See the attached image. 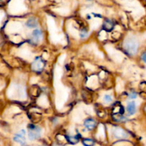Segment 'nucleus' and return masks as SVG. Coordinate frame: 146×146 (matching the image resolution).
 I'll return each mask as SVG.
<instances>
[{
  "mask_svg": "<svg viewBox=\"0 0 146 146\" xmlns=\"http://www.w3.org/2000/svg\"><path fill=\"white\" fill-rule=\"evenodd\" d=\"M26 24H27V27H29V28H35V27H36L37 25H38V22H37L36 19L31 18L27 21Z\"/></svg>",
  "mask_w": 146,
  "mask_h": 146,
  "instance_id": "obj_10",
  "label": "nucleus"
},
{
  "mask_svg": "<svg viewBox=\"0 0 146 146\" xmlns=\"http://www.w3.org/2000/svg\"><path fill=\"white\" fill-rule=\"evenodd\" d=\"M29 132L28 137L29 140L34 141L39 138L41 135V129L38 126H36L34 125H30L28 126Z\"/></svg>",
  "mask_w": 146,
  "mask_h": 146,
  "instance_id": "obj_2",
  "label": "nucleus"
},
{
  "mask_svg": "<svg viewBox=\"0 0 146 146\" xmlns=\"http://www.w3.org/2000/svg\"><path fill=\"white\" fill-rule=\"evenodd\" d=\"M127 111L130 115H134L136 113V104L134 101L128 103L127 106Z\"/></svg>",
  "mask_w": 146,
  "mask_h": 146,
  "instance_id": "obj_8",
  "label": "nucleus"
},
{
  "mask_svg": "<svg viewBox=\"0 0 146 146\" xmlns=\"http://www.w3.org/2000/svg\"><path fill=\"white\" fill-rule=\"evenodd\" d=\"M104 101H105V102L107 103V104L112 102V101H113L112 96H111V95H108V94H107V95L104 96Z\"/></svg>",
  "mask_w": 146,
  "mask_h": 146,
  "instance_id": "obj_14",
  "label": "nucleus"
},
{
  "mask_svg": "<svg viewBox=\"0 0 146 146\" xmlns=\"http://www.w3.org/2000/svg\"><path fill=\"white\" fill-rule=\"evenodd\" d=\"M83 144L85 146H94L95 145V142L94 140L90 138H86L83 141Z\"/></svg>",
  "mask_w": 146,
  "mask_h": 146,
  "instance_id": "obj_13",
  "label": "nucleus"
},
{
  "mask_svg": "<svg viewBox=\"0 0 146 146\" xmlns=\"http://www.w3.org/2000/svg\"><path fill=\"white\" fill-rule=\"evenodd\" d=\"M43 34L42 31L39 29H35L32 32V38H31V41H33L34 44H36L38 43L40 40L42 38Z\"/></svg>",
  "mask_w": 146,
  "mask_h": 146,
  "instance_id": "obj_6",
  "label": "nucleus"
},
{
  "mask_svg": "<svg viewBox=\"0 0 146 146\" xmlns=\"http://www.w3.org/2000/svg\"><path fill=\"white\" fill-rule=\"evenodd\" d=\"M84 126L88 131H92L95 128L96 125V123L94 120L91 119V118H88V119H86L85 121H84Z\"/></svg>",
  "mask_w": 146,
  "mask_h": 146,
  "instance_id": "obj_7",
  "label": "nucleus"
},
{
  "mask_svg": "<svg viewBox=\"0 0 146 146\" xmlns=\"http://www.w3.org/2000/svg\"><path fill=\"white\" fill-rule=\"evenodd\" d=\"M23 146H27V145H23Z\"/></svg>",
  "mask_w": 146,
  "mask_h": 146,
  "instance_id": "obj_18",
  "label": "nucleus"
},
{
  "mask_svg": "<svg viewBox=\"0 0 146 146\" xmlns=\"http://www.w3.org/2000/svg\"><path fill=\"white\" fill-rule=\"evenodd\" d=\"M139 48L138 41L135 38H128L124 41L123 48L126 54L129 56H134L138 52Z\"/></svg>",
  "mask_w": 146,
  "mask_h": 146,
  "instance_id": "obj_1",
  "label": "nucleus"
},
{
  "mask_svg": "<svg viewBox=\"0 0 146 146\" xmlns=\"http://www.w3.org/2000/svg\"><path fill=\"white\" fill-rule=\"evenodd\" d=\"M124 113V108L121 104H118V106H115L113 108V114L115 115H123Z\"/></svg>",
  "mask_w": 146,
  "mask_h": 146,
  "instance_id": "obj_11",
  "label": "nucleus"
},
{
  "mask_svg": "<svg viewBox=\"0 0 146 146\" xmlns=\"http://www.w3.org/2000/svg\"><path fill=\"white\" fill-rule=\"evenodd\" d=\"M26 131L25 130H21L19 133H17V134H15L14 137V141L15 142L20 143L21 145H24L26 143Z\"/></svg>",
  "mask_w": 146,
  "mask_h": 146,
  "instance_id": "obj_5",
  "label": "nucleus"
},
{
  "mask_svg": "<svg viewBox=\"0 0 146 146\" xmlns=\"http://www.w3.org/2000/svg\"><path fill=\"white\" fill-rule=\"evenodd\" d=\"M113 135L116 139H125L128 137V133L120 127H113L112 129Z\"/></svg>",
  "mask_w": 146,
  "mask_h": 146,
  "instance_id": "obj_4",
  "label": "nucleus"
},
{
  "mask_svg": "<svg viewBox=\"0 0 146 146\" xmlns=\"http://www.w3.org/2000/svg\"><path fill=\"white\" fill-rule=\"evenodd\" d=\"M45 61L41 57H36L31 64V68L34 71L39 73L43 71V69L45 67Z\"/></svg>",
  "mask_w": 146,
  "mask_h": 146,
  "instance_id": "obj_3",
  "label": "nucleus"
},
{
  "mask_svg": "<svg viewBox=\"0 0 146 146\" xmlns=\"http://www.w3.org/2000/svg\"><path fill=\"white\" fill-rule=\"evenodd\" d=\"M137 97H138V94L135 92H131V94H129V95H128V98H129L130 99H135V98H137Z\"/></svg>",
  "mask_w": 146,
  "mask_h": 146,
  "instance_id": "obj_15",
  "label": "nucleus"
},
{
  "mask_svg": "<svg viewBox=\"0 0 146 146\" xmlns=\"http://www.w3.org/2000/svg\"><path fill=\"white\" fill-rule=\"evenodd\" d=\"M66 139L71 144H76L78 142V138L77 136H70V135H68V136H66Z\"/></svg>",
  "mask_w": 146,
  "mask_h": 146,
  "instance_id": "obj_12",
  "label": "nucleus"
},
{
  "mask_svg": "<svg viewBox=\"0 0 146 146\" xmlns=\"http://www.w3.org/2000/svg\"><path fill=\"white\" fill-rule=\"evenodd\" d=\"M87 36H88V33L86 31H81L80 33V36L81 38H86V37H87Z\"/></svg>",
  "mask_w": 146,
  "mask_h": 146,
  "instance_id": "obj_16",
  "label": "nucleus"
},
{
  "mask_svg": "<svg viewBox=\"0 0 146 146\" xmlns=\"http://www.w3.org/2000/svg\"><path fill=\"white\" fill-rule=\"evenodd\" d=\"M141 58H142L143 61L146 64V52H144L143 54H142V56H141Z\"/></svg>",
  "mask_w": 146,
  "mask_h": 146,
  "instance_id": "obj_17",
  "label": "nucleus"
},
{
  "mask_svg": "<svg viewBox=\"0 0 146 146\" xmlns=\"http://www.w3.org/2000/svg\"><path fill=\"white\" fill-rule=\"evenodd\" d=\"M114 24L112 21H111L110 19H107L104 21V24H103V27L105 30H106L107 31H111V30L113 29Z\"/></svg>",
  "mask_w": 146,
  "mask_h": 146,
  "instance_id": "obj_9",
  "label": "nucleus"
}]
</instances>
